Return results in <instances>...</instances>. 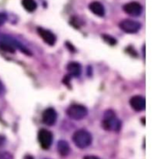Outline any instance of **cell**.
Wrapping results in <instances>:
<instances>
[{
	"label": "cell",
	"instance_id": "obj_1",
	"mask_svg": "<svg viewBox=\"0 0 155 159\" xmlns=\"http://www.w3.org/2000/svg\"><path fill=\"white\" fill-rule=\"evenodd\" d=\"M73 141L79 148H85L92 143V136L86 130L80 129L74 134Z\"/></svg>",
	"mask_w": 155,
	"mask_h": 159
},
{
	"label": "cell",
	"instance_id": "obj_2",
	"mask_svg": "<svg viewBox=\"0 0 155 159\" xmlns=\"http://www.w3.org/2000/svg\"><path fill=\"white\" fill-rule=\"evenodd\" d=\"M103 128L108 131H119L121 129V121L117 119L113 111H107L103 120Z\"/></svg>",
	"mask_w": 155,
	"mask_h": 159
},
{
	"label": "cell",
	"instance_id": "obj_3",
	"mask_svg": "<svg viewBox=\"0 0 155 159\" xmlns=\"http://www.w3.org/2000/svg\"><path fill=\"white\" fill-rule=\"evenodd\" d=\"M87 113V109L85 106L79 105V104H73L66 110V114L68 115V117L75 120H80L85 118Z\"/></svg>",
	"mask_w": 155,
	"mask_h": 159
},
{
	"label": "cell",
	"instance_id": "obj_4",
	"mask_svg": "<svg viewBox=\"0 0 155 159\" xmlns=\"http://www.w3.org/2000/svg\"><path fill=\"white\" fill-rule=\"evenodd\" d=\"M38 142L42 148L48 149L53 143V134L49 130L42 129L38 132Z\"/></svg>",
	"mask_w": 155,
	"mask_h": 159
},
{
	"label": "cell",
	"instance_id": "obj_5",
	"mask_svg": "<svg viewBox=\"0 0 155 159\" xmlns=\"http://www.w3.org/2000/svg\"><path fill=\"white\" fill-rule=\"evenodd\" d=\"M120 27L127 34H135L141 28V24L134 20L125 19L120 23Z\"/></svg>",
	"mask_w": 155,
	"mask_h": 159
},
{
	"label": "cell",
	"instance_id": "obj_6",
	"mask_svg": "<svg viewBox=\"0 0 155 159\" xmlns=\"http://www.w3.org/2000/svg\"><path fill=\"white\" fill-rule=\"evenodd\" d=\"M42 119H43L44 124H46L47 126H53L56 122L57 114L53 108H48L43 112Z\"/></svg>",
	"mask_w": 155,
	"mask_h": 159
},
{
	"label": "cell",
	"instance_id": "obj_7",
	"mask_svg": "<svg viewBox=\"0 0 155 159\" xmlns=\"http://www.w3.org/2000/svg\"><path fill=\"white\" fill-rule=\"evenodd\" d=\"M124 10L130 16H138L143 12V7L138 2H130L124 6Z\"/></svg>",
	"mask_w": 155,
	"mask_h": 159
},
{
	"label": "cell",
	"instance_id": "obj_8",
	"mask_svg": "<svg viewBox=\"0 0 155 159\" xmlns=\"http://www.w3.org/2000/svg\"><path fill=\"white\" fill-rule=\"evenodd\" d=\"M38 34L41 36V38L44 40L45 43H46L49 45H55L56 42V36L54 33H52L51 31L47 29H44L42 27L37 28Z\"/></svg>",
	"mask_w": 155,
	"mask_h": 159
},
{
	"label": "cell",
	"instance_id": "obj_9",
	"mask_svg": "<svg viewBox=\"0 0 155 159\" xmlns=\"http://www.w3.org/2000/svg\"><path fill=\"white\" fill-rule=\"evenodd\" d=\"M130 105L135 111H143L145 109L146 101L145 99L142 96H133L130 99Z\"/></svg>",
	"mask_w": 155,
	"mask_h": 159
},
{
	"label": "cell",
	"instance_id": "obj_10",
	"mask_svg": "<svg viewBox=\"0 0 155 159\" xmlns=\"http://www.w3.org/2000/svg\"><path fill=\"white\" fill-rule=\"evenodd\" d=\"M89 9L91 10V12L93 14H94L97 16L103 17L105 15V9L104 7V6L98 2V1H94L89 5Z\"/></svg>",
	"mask_w": 155,
	"mask_h": 159
},
{
	"label": "cell",
	"instance_id": "obj_11",
	"mask_svg": "<svg viewBox=\"0 0 155 159\" xmlns=\"http://www.w3.org/2000/svg\"><path fill=\"white\" fill-rule=\"evenodd\" d=\"M67 71L70 76L72 77H79L82 73V66L78 62H70L67 65Z\"/></svg>",
	"mask_w": 155,
	"mask_h": 159
},
{
	"label": "cell",
	"instance_id": "obj_12",
	"mask_svg": "<svg viewBox=\"0 0 155 159\" xmlns=\"http://www.w3.org/2000/svg\"><path fill=\"white\" fill-rule=\"evenodd\" d=\"M57 149H58L59 154L62 157H66L70 153V146L66 141L65 140H60L57 144Z\"/></svg>",
	"mask_w": 155,
	"mask_h": 159
},
{
	"label": "cell",
	"instance_id": "obj_13",
	"mask_svg": "<svg viewBox=\"0 0 155 159\" xmlns=\"http://www.w3.org/2000/svg\"><path fill=\"white\" fill-rule=\"evenodd\" d=\"M22 6L27 12H34L37 7V4L35 0H22Z\"/></svg>",
	"mask_w": 155,
	"mask_h": 159
},
{
	"label": "cell",
	"instance_id": "obj_14",
	"mask_svg": "<svg viewBox=\"0 0 155 159\" xmlns=\"http://www.w3.org/2000/svg\"><path fill=\"white\" fill-rule=\"evenodd\" d=\"M0 48L4 51L10 52H15V45L10 43V41H1L0 42Z\"/></svg>",
	"mask_w": 155,
	"mask_h": 159
},
{
	"label": "cell",
	"instance_id": "obj_15",
	"mask_svg": "<svg viewBox=\"0 0 155 159\" xmlns=\"http://www.w3.org/2000/svg\"><path fill=\"white\" fill-rule=\"evenodd\" d=\"M103 38H104V40L108 44H110V45H114L117 43L116 40L114 39V37H112V36H110V35H107V34H103Z\"/></svg>",
	"mask_w": 155,
	"mask_h": 159
},
{
	"label": "cell",
	"instance_id": "obj_16",
	"mask_svg": "<svg viewBox=\"0 0 155 159\" xmlns=\"http://www.w3.org/2000/svg\"><path fill=\"white\" fill-rule=\"evenodd\" d=\"M6 21H7V16L5 14L0 13V26L3 25L6 23Z\"/></svg>",
	"mask_w": 155,
	"mask_h": 159
},
{
	"label": "cell",
	"instance_id": "obj_17",
	"mask_svg": "<svg viewBox=\"0 0 155 159\" xmlns=\"http://www.w3.org/2000/svg\"><path fill=\"white\" fill-rule=\"evenodd\" d=\"M5 141H6V138L3 135H0V147L4 145Z\"/></svg>",
	"mask_w": 155,
	"mask_h": 159
},
{
	"label": "cell",
	"instance_id": "obj_18",
	"mask_svg": "<svg viewBox=\"0 0 155 159\" xmlns=\"http://www.w3.org/2000/svg\"><path fill=\"white\" fill-rule=\"evenodd\" d=\"M4 90H5V87H4V85L2 84V82L0 81V94H2V93L4 92Z\"/></svg>",
	"mask_w": 155,
	"mask_h": 159
},
{
	"label": "cell",
	"instance_id": "obj_19",
	"mask_svg": "<svg viewBox=\"0 0 155 159\" xmlns=\"http://www.w3.org/2000/svg\"><path fill=\"white\" fill-rule=\"evenodd\" d=\"M84 159H99L96 157H94V156H86V157H85V158Z\"/></svg>",
	"mask_w": 155,
	"mask_h": 159
},
{
	"label": "cell",
	"instance_id": "obj_20",
	"mask_svg": "<svg viewBox=\"0 0 155 159\" xmlns=\"http://www.w3.org/2000/svg\"><path fill=\"white\" fill-rule=\"evenodd\" d=\"M24 159H34V157H32V156H29V155H27V156H26Z\"/></svg>",
	"mask_w": 155,
	"mask_h": 159
}]
</instances>
